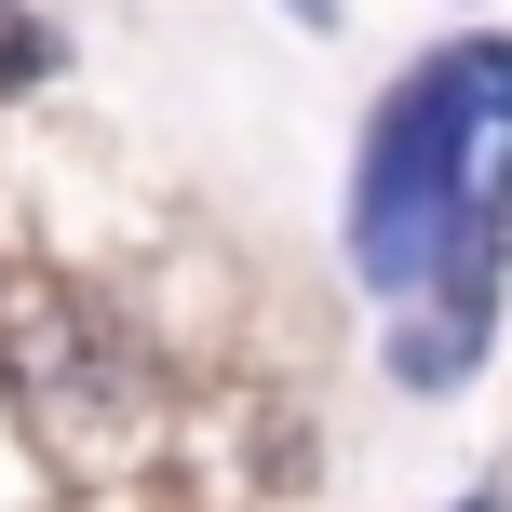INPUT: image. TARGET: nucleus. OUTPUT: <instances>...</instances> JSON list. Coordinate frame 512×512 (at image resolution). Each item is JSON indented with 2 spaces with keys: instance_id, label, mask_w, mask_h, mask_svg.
I'll use <instances>...</instances> for the list:
<instances>
[{
  "instance_id": "f257e3e1",
  "label": "nucleus",
  "mask_w": 512,
  "mask_h": 512,
  "mask_svg": "<svg viewBox=\"0 0 512 512\" xmlns=\"http://www.w3.org/2000/svg\"><path fill=\"white\" fill-rule=\"evenodd\" d=\"M499 243H512V41H472V122H459V176H445V310L432 337H405V378H459L486 351V310H499Z\"/></svg>"
},
{
  "instance_id": "f03ea898",
  "label": "nucleus",
  "mask_w": 512,
  "mask_h": 512,
  "mask_svg": "<svg viewBox=\"0 0 512 512\" xmlns=\"http://www.w3.org/2000/svg\"><path fill=\"white\" fill-rule=\"evenodd\" d=\"M459 122H472V54H432V68L378 108V135H364V162H351V256H364V283H418L432 270Z\"/></svg>"
},
{
  "instance_id": "7ed1b4c3",
  "label": "nucleus",
  "mask_w": 512,
  "mask_h": 512,
  "mask_svg": "<svg viewBox=\"0 0 512 512\" xmlns=\"http://www.w3.org/2000/svg\"><path fill=\"white\" fill-rule=\"evenodd\" d=\"M41 68H54V27L0 0V95H14V81H41Z\"/></svg>"
},
{
  "instance_id": "20e7f679",
  "label": "nucleus",
  "mask_w": 512,
  "mask_h": 512,
  "mask_svg": "<svg viewBox=\"0 0 512 512\" xmlns=\"http://www.w3.org/2000/svg\"><path fill=\"white\" fill-rule=\"evenodd\" d=\"M283 14H297V27H324V14H337V0H283Z\"/></svg>"
},
{
  "instance_id": "39448f33",
  "label": "nucleus",
  "mask_w": 512,
  "mask_h": 512,
  "mask_svg": "<svg viewBox=\"0 0 512 512\" xmlns=\"http://www.w3.org/2000/svg\"><path fill=\"white\" fill-rule=\"evenodd\" d=\"M459 512H486V499H459Z\"/></svg>"
}]
</instances>
